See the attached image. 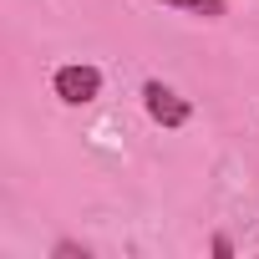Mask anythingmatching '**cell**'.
<instances>
[{
  "label": "cell",
  "mask_w": 259,
  "mask_h": 259,
  "mask_svg": "<svg viewBox=\"0 0 259 259\" xmlns=\"http://www.w3.org/2000/svg\"><path fill=\"white\" fill-rule=\"evenodd\" d=\"M213 254H219V259H229V254H234V244H229L224 234H213Z\"/></svg>",
  "instance_id": "obj_5"
},
{
  "label": "cell",
  "mask_w": 259,
  "mask_h": 259,
  "mask_svg": "<svg viewBox=\"0 0 259 259\" xmlns=\"http://www.w3.org/2000/svg\"><path fill=\"white\" fill-rule=\"evenodd\" d=\"M143 107H148V117L158 122V127H183L188 117H193V102L188 97H178L168 81H143Z\"/></svg>",
  "instance_id": "obj_2"
},
{
  "label": "cell",
  "mask_w": 259,
  "mask_h": 259,
  "mask_svg": "<svg viewBox=\"0 0 259 259\" xmlns=\"http://www.w3.org/2000/svg\"><path fill=\"white\" fill-rule=\"evenodd\" d=\"M51 92H56L66 107H87V102L102 97V71H97L92 61H66V66H56Z\"/></svg>",
  "instance_id": "obj_1"
},
{
  "label": "cell",
  "mask_w": 259,
  "mask_h": 259,
  "mask_svg": "<svg viewBox=\"0 0 259 259\" xmlns=\"http://www.w3.org/2000/svg\"><path fill=\"white\" fill-rule=\"evenodd\" d=\"M51 254H56V259H87V249H81V244H71V239H61Z\"/></svg>",
  "instance_id": "obj_4"
},
{
  "label": "cell",
  "mask_w": 259,
  "mask_h": 259,
  "mask_svg": "<svg viewBox=\"0 0 259 259\" xmlns=\"http://www.w3.org/2000/svg\"><path fill=\"white\" fill-rule=\"evenodd\" d=\"M158 6H173V11H188V16H203V21L229 16V0H158Z\"/></svg>",
  "instance_id": "obj_3"
}]
</instances>
